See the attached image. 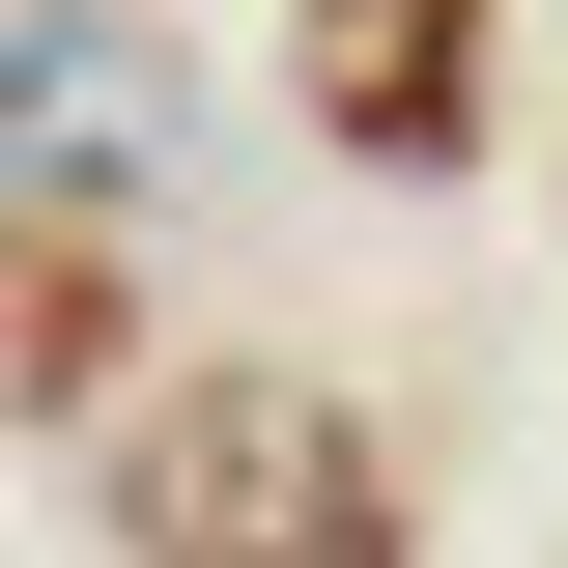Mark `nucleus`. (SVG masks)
I'll use <instances>...</instances> for the list:
<instances>
[{
    "label": "nucleus",
    "instance_id": "1",
    "mask_svg": "<svg viewBox=\"0 0 568 568\" xmlns=\"http://www.w3.org/2000/svg\"><path fill=\"white\" fill-rule=\"evenodd\" d=\"M114 540L142 568H369L398 540V455L313 369H200V398H114Z\"/></svg>",
    "mask_w": 568,
    "mask_h": 568
},
{
    "label": "nucleus",
    "instance_id": "2",
    "mask_svg": "<svg viewBox=\"0 0 568 568\" xmlns=\"http://www.w3.org/2000/svg\"><path fill=\"white\" fill-rule=\"evenodd\" d=\"M284 114L342 142V171L426 200V171L511 142V29H484V0H284Z\"/></svg>",
    "mask_w": 568,
    "mask_h": 568
},
{
    "label": "nucleus",
    "instance_id": "3",
    "mask_svg": "<svg viewBox=\"0 0 568 568\" xmlns=\"http://www.w3.org/2000/svg\"><path fill=\"white\" fill-rule=\"evenodd\" d=\"M142 398V284H114V200H58L0 142V426H114Z\"/></svg>",
    "mask_w": 568,
    "mask_h": 568
},
{
    "label": "nucleus",
    "instance_id": "4",
    "mask_svg": "<svg viewBox=\"0 0 568 568\" xmlns=\"http://www.w3.org/2000/svg\"><path fill=\"white\" fill-rule=\"evenodd\" d=\"M0 142H29V171H114L142 200V142H171V85H142V0H29V29H0Z\"/></svg>",
    "mask_w": 568,
    "mask_h": 568
}]
</instances>
